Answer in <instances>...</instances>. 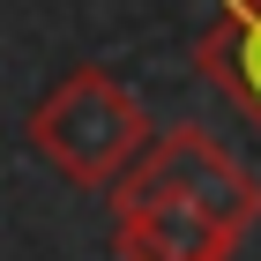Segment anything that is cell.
Listing matches in <instances>:
<instances>
[{"instance_id":"cell-1","label":"cell","mask_w":261,"mask_h":261,"mask_svg":"<svg viewBox=\"0 0 261 261\" xmlns=\"http://www.w3.org/2000/svg\"><path fill=\"white\" fill-rule=\"evenodd\" d=\"M30 149H38L67 187H112L127 164L149 149V120H142L135 90L112 67L82 60L67 67L38 105H30Z\"/></svg>"},{"instance_id":"cell-2","label":"cell","mask_w":261,"mask_h":261,"mask_svg":"<svg viewBox=\"0 0 261 261\" xmlns=\"http://www.w3.org/2000/svg\"><path fill=\"white\" fill-rule=\"evenodd\" d=\"M135 201H187V209H201L231 239H246L261 224V179L209 127H164L120 179H112V209H135Z\"/></svg>"},{"instance_id":"cell-3","label":"cell","mask_w":261,"mask_h":261,"mask_svg":"<svg viewBox=\"0 0 261 261\" xmlns=\"http://www.w3.org/2000/svg\"><path fill=\"white\" fill-rule=\"evenodd\" d=\"M231 231L187 209V201H135L112 209V254L120 261H231Z\"/></svg>"},{"instance_id":"cell-4","label":"cell","mask_w":261,"mask_h":261,"mask_svg":"<svg viewBox=\"0 0 261 261\" xmlns=\"http://www.w3.org/2000/svg\"><path fill=\"white\" fill-rule=\"evenodd\" d=\"M201 82H217L261 135V0H217V15L194 38Z\"/></svg>"}]
</instances>
